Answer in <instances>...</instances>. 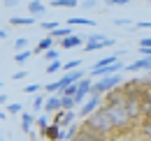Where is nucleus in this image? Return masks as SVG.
<instances>
[{"instance_id": "23", "label": "nucleus", "mask_w": 151, "mask_h": 141, "mask_svg": "<svg viewBox=\"0 0 151 141\" xmlns=\"http://www.w3.org/2000/svg\"><path fill=\"white\" fill-rule=\"evenodd\" d=\"M44 102H47V97H44V95H35V100H33V111L40 113V111L44 109Z\"/></svg>"}, {"instance_id": "33", "label": "nucleus", "mask_w": 151, "mask_h": 141, "mask_svg": "<svg viewBox=\"0 0 151 141\" xmlns=\"http://www.w3.org/2000/svg\"><path fill=\"white\" fill-rule=\"evenodd\" d=\"M35 125H37L40 130H44V127L49 125V118H47V113H44V116H37V118H35Z\"/></svg>"}, {"instance_id": "9", "label": "nucleus", "mask_w": 151, "mask_h": 141, "mask_svg": "<svg viewBox=\"0 0 151 141\" xmlns=\"http://www.w3.org/2000/svg\"><path fill=\"white\" fill-rule=\"evenodd\" d=\"M60 109H63V106H60V95H49L47 102H44V113L49 116V113H56Z\"/></svg>"}, {"instance_id": "4", "label": "nucleus", "mask_w": 151, "mask_h": 141, "mask_svg": "<svg viewBox=\"0 0 151 141\" xmlns=\"http://www.w3.org/2000/svg\"><path fill=\"white\" fill-rule=\"evenodd\" d=\"M114 44H116V39H112V37H105V35H100V33H95V35L86 37L84 51H98V49H109V46H114Z\"/></svg>"}, {"instance_id": "31", "label": "nucleus", "mask_w": 151, "mask_h": 141, "mask_svg": "<svg viewBox=\"0 0 151 141\" xmlns=\"http://www.w3.org/2000/svg\"><path fill=\"white\" fill-rule=\"evenodd\" d=\"M23 111V106L19 102H12V104H7V113H21Z\"/></svg>"}, {"instance_id": "13", "label": "nucleus", "mask_w": 151, "mask_h": 141, "mask_svg": "<svg viewBox=\"0 0 151 141\" xmlns=\"http://www.w3.org/2000/svg\"><path fill=\"white\" fill-rule=\"evenodd\" d=\"M54 39H56V37L51 35V33L44 37V39H40V42H37V46H35V53H44L47 49H51V46H54Z\"/></svg>"}, {"instance_id": "17", "label": "nucleus", "mask_w": 151, "mask_h": 141, "mask_svg": "<svg viewBox=\"0 0 151 141\" xmlns=\"http://www.w3.org/2000/svg\"><path fill=\"white\" fill-rule=\"evenodd\" d=\"M139 134L144 139H151V118H142L139 120Z\"/></svg>"}, {"instance_id": "24", "label": "nucleus", "mask_w": 151, "mask_h": 141, "mask_svg": "<svg viewBox=\"0 0 151 141\" xmlns=\"http://www.w3.org/2000/svg\"><path fill=\"white\" fill-rule=\"evenodd\" d=\"M63 70V60H51L49 65H47V74H56V72Z\"/></svg>"}, {"instance_id": "7", "label": "nucleus", "mask_w": 151, "mask_h": 141, "mask_svg": "<svg viewBox=\"0 0 151 141\" xmlns=\"http://www.w3.org/2000/svg\"><path fill=\"white\" fill-rule=\"evenodd\" d=\"M81 44H86V37L84 35H70L65 37V39H60V49L63 51H68V49H77V46H81Z\"/></svg>"}, {"instance_id": "36", "label": "nucleus", "mask_w": 151, "mask_h": 141, "mask_svg": "<svg viewBox=\"0 0 151 141\" xmlns=\"http://www.w3.org/2000/svg\"><path fill=\"white\" fill-rule=\"evenodd\" d=\"M137 46H142V49H151V37H144V39H139V44Z\"/></svg>"}, {"instance_id": "30", "label": "nucleus", "mask_w": 151, "mask_h": 141, "mask_svg": "<svg viewBox=\"0 0 151 141\" xmlns=\"http://www.w3.org/2000/svg\"><path fill=\"white\" fill-rule=\"evenodd\" d=\"M130 30H151V21H137L135 26H130Z\"/></svg>"}, {"instance_id": "44", "label": "nucleus", "mask_w": 151, "mask_h": 141, "mask_svg": "<svg viewBox=\"0 0 151 141\" xmlns=\"http://www.w3.org/2000/svg\"><path fill=\"white\" fill-rule=\"evenodd\" d=\"M0 141H2V130H0Z\"/></svg>"}, {"instance_id": "19", "label": "nucleus", "mask_w": 151, "mask_h": 141, "mask_svg": "<svg viewBox=\"0 0 151 141\" xmlns=\"http://www.w3.org/2000/svg\"><path fill=\"white\" fill-rule=\"evenodd\" d=\"M68 23L75 28V26H95V21L91 19H84V16H75V19H68Z\"/></svg>"}, {"instance_id": "8", "label": "nucleus", "mask_w": 151, "mask_h": 141, "mask_svg": "<svg viewBox=\"0 0 151 141\" xmlns=\"http://www.w3.org/2000/svg\"><path fill=\"white\" fill-rule=\"evenodd\" d=\"M60 127H58L56 123H51V125H47L44 130H40V134H42V139L44 141H60Z\"/></svg>"}, {"instance_id": "11", "label": "nucleus", "mask_w": 151, "mask_h": 141, "mask_svg": "<svg viewBox=\"0 0 151 141\" xmlns=\"http://www.w3.org/2000/svg\"><path fill=\"white\" fill-rule=\"evenodd\" d=\"M126 70H128V72H139V70L151 72V58H137V60H135V63H130Z\"/></svg>"}, {"instance_id": "21", "label": "nucleus", "mask_w": 151, "mask_h": 141, "mask_svg": "<svg viewBox=\"0 0 151 141\" xmlns=\"http://www.w3.org/2000/svg\"><path fill=\"white\" fill-rule=\"evenodd\" d=\"M72 141H100V139H95L91 132H86V130H81V125H79V134H77Z\"/></svg>"}, {"instance_id": "29", "label": "nucleus", "mask_w": 151, "mask_h": 141, "mask_svg": "<svg viewBox=\"0 0 151 141\" xmlns=\"http://www.w3.org/2000/svg\"><path fill=\"white\" fill-rule=\"evenodd\" d=\"M14 49H17V51L28 49V37H17V42H14Z\"/></svg>"}, {"instance_id": "34", "label": "nucleus", "mask_w": 151, "mask_h": 141, "mask_svg": "<svg viewBox=\"0 0 151 141\" xmlns=\"http://www.w3.org/2000/svg\"><path fill=\"white\" fill-rule=\"evenodd\" d=\"M79 5H81V9H95L98 7V0H81Z\"/></svg>"}, {"instance_id": "12", "label": "nucleus", "mask_w": 151, "mask_h": 141, "mask_svg": "<svg viewBox=\"0 0 151 141\" xmlns=\"http://www.w3.org/2000/svg\"><path fill=\"white\" fill-rule=\"evenodd\" d=\"M33 125H35V116L23 111V113H21V130H23L26 134H30V132H33Z\"/></svg>"}, {"instance_id": "38", "label": "nucleus", "mask_w": 151, "mask_h": 141, "mask_svg": "<svg viewBox=\"0 0 151 141\" xmlns=\"http://www.w3.org/2000/svg\"><path fill=\"white\" fill-rule=\"evenodd\" d=\"M105 2H107L109 7H114V5H128L130 0H105Z\"/></svg>"}, {"instance_id": "43", "label": "nucleus", "mask_w": 151, "mask_h": 141, "mask_svg": "<svg viewBox=\"0 0 151 141\" xmlns=\"http://www.w3.org/2000/svg\"><path fill=\"white\" fill-rule=\"evenodd\" d=\"M2 118H7V113H5V111H0V120H2Z\"/></svg>"}, {"instance_id": "28", "label": "nucleus", "mask_w": 151, "mask_h": 141, "mask_svg": "<svg viewBox=\"0 0 151 141\" xmlns=\"http://www.w3.org/2000/svg\"><path fill=\"white\" fill-rule=\"evenodd\" d=\"M44 90H47L49 95H56V93H60V83H58V81H51V83L44 86Z\"/></svg>"}, {"instance_id": "2", "label": "nucleus", "mask_w": 151, "mask_h": 141, "mask_svg": "<svg viewBox=\"0 0 151 141\" xmlns=\"http://www.w3.org/2000/svg\"><path fill=\"white\" fill-rule=\"evenodd\" d=\"M102 109H105V111H107V116L112 118L116 132H130V130H135V127H137V120H135L130 113H128L123 97H121V100H114V102H105V104H102Z\"/></svg>"}, {"instance_id": "37", "label": "nucleus", "mask_w": 151, "mask_h": 141, "mask_svg": "<svg viewBox=\"0 0 151 141\" xmlns=\"http://www.w3.org/2000/svg\"><path fill=\"white\" fill-rule=\"evenodd\" d=\"M26 76H28V72H26V70H21V72H17V74H14L12 79H14V81H23Z\"/></svg>"}, {"instance_id": "45", "label": "nucleus", "mask_w": 151, "mask_h": 141, "mask_svg": "<svg viewBox=\"0 0 151 141\" xmlns=\"http://www.w3.org/2000/svg\"><path fill=\"white\" fill-rule=\"evenodd\" d=\"M142 141H151V139H142Z\"/></svg>"}, {"instance_id": "20", "label": "nucleus", "mask_w": 151, "mask_h": 141, "mask_svg": "<svg viewBox=\"0 0 151 141\" xmlns=\"http://www.w3.org/2000/svg\"><path fill=\"white\" fill-rule=\"evenodd\" d=\"M30 49H23V51H17V56H14V63H17V65H26V60H28V58H30Z\"/></svg>"}, {"instance_id": "26", "label": "nucleus", "mask_w": 151, "mask_h": 141, "mask_svg": "<svg viewBox=\"0 0 151 141\" xmlns=\"http://www.w3.org/2000/svg\"><path fill=\"white\" fill-rule=\"evenodd\" d=\"M42 56H44V60H47V63H51V60H58V56H60V51L51 46V49H47V51L42 53Z\"/></svg>"}, {"instance_id": "3", "label": "nucleus", "mask_w": 151, "mask_h": 141, "mask_svg": "<svg viewBox=\"0 0 151 141\" xmlns=\"http://www.w3.org/2000/svg\"><path fill=\"white\" fill-rule=\"evenodd\" d=\"M121 83H123L121 72H119V74H109V76H100L98 81H93V88H91V93H95V95H107L109 90L119 88Z\"/></svg>"}, {"instance_id": "14", "label": "nucleus", "mask_w": 151, "mask_h": 141, "mask_svg": "<svg viewBox=\"0 0 151 141\" xmlns=\"http://www.w3.org/2000/svg\"><path fill=\"white\" fill-rule=\"evenodd\" d=\"M33 23H35V16H12V19H9V26H14V28L33 26Z\"/></svg>"}, {"instance_id": "18", "label": "nucleus", "mask_w": 151, "mask_h": 141, "mask_svg": "<svg viewBox=\"0 0 151 141\" xmlns=\"http://www.w3.org/2000/svg\"><path fill=\"white\" fill-rule=\"evenodd\" d=\"M49 5H51V7H65V9H72V7H77L79 2H77V0H51Z\"/></svg>"}, {"instance_id": "10", "label": "nucleus", "mask_w": 151, "mask_h": 141, "mask_svg": "<svg viewBox=\"0 0 151 141\" xmlns=\"http://www.w3.org/2000/svg\"><path fill=\"white\" fill-rule=\"evenodd\" d=\"M26 7H28V12H30V16H44V12H47V5L44 2H40V0H30V2H26Z\"/></svg>"}, {"instance_id": "5", "label": "nucleus", "mask_w": 151, "mask_h": 141, "mask_svg": "<svg viewBox=\"0 0 151 141\" xmlns=\"http://www.w3.org/2000/svg\"><path fill=\"white\" fill-rule=\"evenodd\" d=\"M102 104H105V97H102V95H95V93H91V95H88V100L79 106V113H77V116L84 120V118H88L93 111H98Z\"/></svg>"}, {"instance_id": "27", "label": "nucleus", "mask_w": 151, "mask_h": 141, "mask_svg": "<svg viewBox=\"0 0 151 141\" xmlns=\"http://www.w3.org/2000/svg\"><path fill=\"white\" fill-rule=\"evenodd\" d=\"M60 106H63V111H70V109H75V97H60Z\"/></svg>"}, {"instance_id": "39", "label": "nucleus", "mask_w": 151, "mask_h": 141, "mask_svg": "<svg viewBox=\"0 0 151 141\" xmlns=\"http://www.w3.org/2000/svg\"><path fill=\"white\" fill-rule=\"evenodd\" d=\"M5 2V7H17L19 5V0H2Z\"/></svg>"}, {"instance_id": "25", "label": "nucleus", "mask_w": 151, "mask_h": 141, "mask_svg": "<svg viewBox=\"0 0 151 141\" xmlns=\"http://www.w3.org/2000/svg\"><path fill=\"white\" fill-rule=\"evenodd\" d=\"M58 26H60V21H42V23H40V28L47 30V33H54Z\"/></svg>"}, {"instance_id": "42", "label": "nucleus", "mask_w": 151, "mask_h": 141, "mask_svg": "<svg viewBox=\"0 0 151 141\" xmlns=\"http://www.w3.org/2000/svg\"><path fill=\"white\" fill-rule=\"evenodd\" d=\"M0 39H7V33H5L2 28H0Z\"/></svg>"}, {"instance_id": "41", "label": "nucleus", "mask_w": 151, "mask_h": 141, "mask_svg": "<svg viewBox=\"0 0 151 141\" xmlns=\"http://www.w3.org/2000/svg\"><path fill=\"white\" fill-rule=\"evenodd\" d=\"M0 104H7V95H0Z\"/></svg>"}, {"instance_id": "6", "label": "nucleus", "mask_w": 151, "mask_h": 141, "mask_svg": "<svg viewBox=\"0 0 151 141\" xmlns=\"http://www.w3.org/2000/svg\"><path fill=\"white\" fill-rule=\"evenodd\" d=\"M123 67H126V65H123L121 60H116V63H112V65H105V67H91L88 76H109V74H119Z\"/></svg>"}, {"instance_id": "1", "label": "nucleus", "mask_w": 151, "mask_h": 141, "mask_svg": "<svg viewBox=\"0 0 151 141\" xmlns=\"http://www.w3.org/2000/svg\"><path fill=\"white\" fill-rule=\"evenodd\" d=\"M81 130L91 132L95 139H100V141H112L114 134H116V127H114L112 118L107 116V111H105L102 106H100L98 111H93L88 118L81 120Z\"/></svg>"}, {"instance_id": "35", "label": "nucleus", "mask_w": 151, "mask_h": 141, "mask_svg": "<svg viewBox=\"0 0 151 141\" xmlns=\"http://www.w3.org/2000/svg\"><path fill=\"white\" fill-rule=\"evenodd\" d=\"M116 28H130V19H114Z\"/></svg>"}, {"instance_id": "46", "label": "nucleus", "mask_w": 151, "mask_h": 141, "mask_svg": "<svg viewBox=\"0 0 151 141\" xmlns=\"http://www.w3.org/2000/svg\"><path fill=\"white\" fill-rule=\"evenodd\" d=\"M0 88H2V81H0Z\"/></svg>"}, {"instance_id": "32", "label": "nucleus", "mask_w": 151, "mask_h": 141, "mask_svg": "<svg viewBox=\"0 0 151 141\" xmlns=\"http://www.w3.org/2000/svg\"><path fill=\"white\" fill-rule=\"evenodd\" d=\"M40 88H42L40 83H30V86H26V88H23V95H33V93H40Z\"/></svg>"}, {"instance_id": "16", "label": "nucleus", "mask_w": 151, "mask_h": 141, "mask_svg": "<svg viewBox=\"0 0 151 141\" xmlns=\"http://www.w3.org/2000/svg\"><path fill=\"white\" fill-rule=\"evenodd\" d=\"M51 35L56 37V39H65V37L75 35V30H72V26H58V28L51 33Z\"/></svg>"}, {"instance_id": "22", "label": "nucleus", "mask_w": 151, "mask_h": 141, "mask_svg": "<svg viewBox=\"0 0 151 141\" xmlns=\"http://www.w3.org/2000/svg\"><path fill=\"white\" fill-rule=\"evenodd\" d=\"M79 67H81V58H75V60L63 63V72H72V70H79Z\"/></svg>"}, {"instance_id": "15", "label": "nucleus", "mask_w": 151, "mask_h": 141, "mask_svg": "<svg viewBox=\"0 0 151 141\" xmlns=\"http://www.w3.org/2000/svg\"><path fill=\"white\" fill-rule=\"evenodd\" d=\"M77 134H79V125H70V127H65V130H63V132H60V141H72L77 137Z\"/></svg>"}, {"instance_id": "40", "label": "nucleus", "mask_w": 151, "mask_h": 141, "mask_svg": "<svg viewBox=\"0 0 151 141\" xmlns=\"http://www.w3.org/2000/svg\"><path fill=\"white\" fill-rule=\"evenodd\" d=\"M139 53H142L144 58H151V49H142V46H139Z\"/></svg>"}]
</instances>
